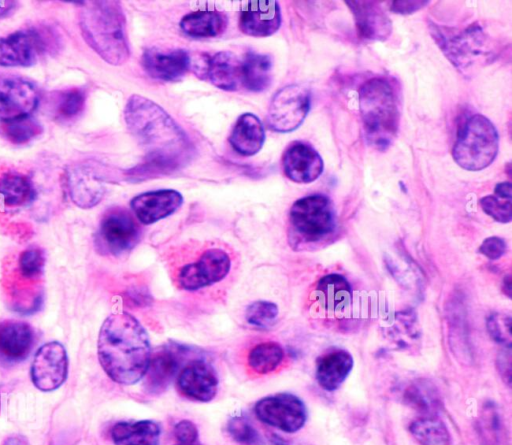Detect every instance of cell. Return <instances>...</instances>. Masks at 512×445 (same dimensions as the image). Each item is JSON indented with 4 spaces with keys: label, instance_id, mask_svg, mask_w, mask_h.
<instances>
[{
    "label": "cell",
    "instance_id": "6da1fadb",
    "mask_svg": "<svg viewBox=\"0 0 512 445\" xmlns=\"http://www.w3.org/2000/svg\"><path fill=\"white\" fill-rule=\"evenodd\" d=\"M128 130L146 152V161L131 171L132 178L146 179L180 167L190 155L187 135L154 101L134 94L124 109Z\"/></svg>",
    "mask_w": 512,
    "mask_h": 445
},
{
    "label": "cell",
    "instance_id": "7a4b0ae2",
    "mask_svg": "<svg viewBox=\"0 0 512 445\" xmlns=\"http://www.w3.org/2000/svg\"><path fill=\"white\" fill-rule=\"evenodd\" d=\"M97 352L105 373L122 385L142 379L151 357L146 330L127 312L112 313L105 319L99 331Z\"/></svg>",
    "mask_w": 512,
    "mask_h": 445
},
{
    "label": "cell",
    "instance_id": "3957f363",
    "mask_svg": "<svg viewBox=\"0 0 512 445\" xmlns=\"http://www.w3.org/2000/svg\"><path fill=\"white\" fill-rule=\"evenodd\" d=\"M79 28L85 42L104 61L124 64L130 56L123 9L118 1H82Z\"/></svg>",
    "mask_w": 512,
    "mask_h": 445
},
{
    "label": "cell",
    "instance_id": "277c9868",
    "mask_svg": "<svg viewBox=\"0 0 512 445\" xmlns=\"http://www.w3.org/2000/svg\"><path fill=\"white\" fill-rule=\"evenodd\" d=\"M359 110L368 144L386 150L394 141L400 123L397 93L391 82L373 77L359 89Z\"/></svg>",
    "mask_w": 512,
    "mask_h": 445
},
{
    "label": "cell",
    "instance_id": "5b68a950",
    "mask_svg": "<svg viewBox=\"0 0 512 445\" xmlns=\"http://www.w3.org/2000/svg\"><path fill=\"white\" fill-rule=\"evenodd\" d=\"M429 31L446 58L463 73L493 60L496 54L491 38L477 23L455 28L430 22Z\"/></svg>",
    "mask_w": 512,
    "mask_h": 445
},
{
    "label": "cell",
    "instance_id": "8992f818",
    "mask_svg": "<svg viewBox=\"0 0 512 445\" xmlns=\"http://www.w3.org/2000/svg\"><path fill=\"white\" fill-rule=\"evenodd\" d=\"M498 147L499 137L494 124L484 115L475 114L459 128L452 156L461 168L479 171L494 161Z\"/></svg>",
    "mask_w": 512,
    "mask_h": 445
},
{
    "label": "cell",
    "instance_id": "52a82bcc",
    "mask_svg": "<svg viewBox=\"0 0 512 445\" xmlns=\"http://www.w3.org/2000/svg\"><path fill=\"white\" fill-rule=\"evenodd\" d=\"M61 46L54 28L38 25L0 37V66L29 67Z\"/></svg>",
    "mask_w": 512,
    "mask_h": 445
},
{
    "label": "cell",
    "instance_id": "ba28073f",
    "mask_svg": "<svg viewBox=\"0 0 512 445\" xmlns=\"http://www.w3.org/2000/svg\"><path fill=\"white\" fill-rule=\"evenodd\" d=\"M289 224L293 241H320L334 231L336 212L327 196L308 195L296 200L291 206Z\"/></svg>",
    "mask_w": 512,
    "mask_h": 445
},
{
    "label": "cell",
    "instance_id": "9c48e42d",
    "mask_svg": "<svg viewBox=\"0 0 512 445\" xmlns=\"http://www.w3.org/2000/svg\"><path fill=\"white\" fill-rule=\"evenodd\" d=\"M231 267L232 260L226 250L207 247L179 265L173 273V280L179 289L195 292L224 280Z\"/></svg>",
    "mask_w": 512,
    "mask_h": 445
},
{
    "label": "cell",
    "instance_id": "30bf717a",
    "mask_svg": "<svg viewBox=\"0 0 512 445\" xmlns=\"http://www.w3.org/2000/svg\"><path fill=\"white\" fill-rule=\"evenodd\" d=\"M140 236V226L132 214L125 208L112 207L102 215L96 245L103 254L120 256L131 251Z\"/></svg>",
    "mask_w": 512,
    "mask_h": 445
},
{
    "label": "cell",
    "instance_id": "8fae6325",
    "mask_svg": "<svg viewBox=\"0 0 512 445\" xmlns=\"http://www.w3.org/2000/svg\"><path fill=\"white\" fill-rule=\"evenodd\" d=\"M311 104L310 91L297 84L279 89L268 107L267 121L276 132L287 133L297 129L306 118Z\"/></svg>",
    "mask_w": 512,
    "mask_h": 445
},
{
    "label": "cell",
    "instance_id": "7c38bea8",
    "mask_svg": "<svg viewBox=\"0 0 512 445\" xmlns=\"http://www.w3.org/2000/svg\"><path fill=\"white\" fill-rule=\"evenodd\" d=\"M254 412L261 422L286 433L297 432L307 420L304 402L290 393H278L260 399L254 406Z\"/></svg>",
    "mask_w": 512,
    "mask_h": 445
},
{
    "label": "cell",
    "instance_id": "4fadbf2b",
    "mask_svg": "<svg viewBox=\"0 0 512 445\" xmlns=\"http://www.w3.org/2000/svg\"><path fill=\"white\" fill-rule=\"evenodd\" d=\"M39 104V92L29 80L0 72V122L31 116Z\"/></svg>",
    "mask_w": 512,
    "mask_h": 445
},
{
    "label": "cell",
    "instance_id": "5bb4252c",
    "mask_svg": "<svg viewBox=\"0 0 512 445\" xmlns=\"http://www.w3.org/2000/svg\"><path fill=\"white\" fill-rule=\"evenodd\" d=\"M68 374V357L64 346L52 341L41 346L31 366V380L41 391L59 388Z\"/></svg>",
    "mask_w": 512,
    "mask_h": 445
},
{
    "label": "cell",
    "instance_id": "9a60e30c",
    "mask_svg": "<svg viewBox=\"0 0 512 445\" xmlns=\"http://www.w3.org/2000/svg\"><path fill=\"white\" fill-rule=\"evenodd\" d=\"M99 169L90 162H78L65 170V184L71 200L81 208L97 205L105 187Z\"/></svg>",
    "mask_w": 512,
    "mask_h": 445
},
{
    "label": "cell",
    "instance_id": "2e32d148",
    "mask_svg": "<svg viewBox=\"0 0 512 445\" xmlns=\"http://www.w3.org/2000/svg\"><path fill=\"white\" fill-rule=\"evenodd\" d=\"M176 385L184 397L193 401L209 402L217 394L218 377L209 363L196 359L182 368Z\"/></svg>",
    "mask_w": 512,
    "mask_h": 445
},
{
    "label": "cell",
    "instance_id": "e0dca14e",
    "mask_svg": "<svg viewBox=\"0 0 512 445\" xmlns=\"http://www.w3.org/2000/svg\"><path fill=\"white\" fill-rule=\"evenodd\" d=\"M282 168L291 181L311 183L322 174L324 163L314 147L303 141H295L283 153Z\"/></svg>",
    "mask_w": 512,
    "mask_h": 445
},
{
    "label": "cell",
    "instance_id": "ac0fdd59",
    "mask_svg": "<svg viewBox=\"0 0 512 445\" xmlns=\"http://www.w3.org/2000/svg\"><path fill=\"white\" fill-rule=\"evenodd\" d=\"M359 37L367 41H384L391 35L392 23L378 1L347 0Z\"/></svg>",
    "mask_w": 512,
    "mask_h": 445
},
{
    "label": "cell",
    "instance_id": "d6986e66",
    "mask_svg": "<svg viewBox=\"0 0 512 445\" xmlns=\"http://www.w3.org/2000/svg\"><path fill=\"white\" fill-rule=\"evenodd\" d=\"M183 203V196L173 189H160L136 195L130 207L137 220L151 225L172 215Z\"/></svg>",
    "mask_w": 512,
    "mask_h": 445
},
{
    "label": "cell",
    "instance_id": "ffe728a7",
    "mask_svg": "<svg viewBox=\"0 0 512 445\" xmlns=\"http://www.w3.org/2000/svg\"><path fill=\"white\" fill-rule=\"evenodd\" d=\"M280 25L281 12L276 1H248L241 7L239 28L246 35L267 37L274 34Z\"/></svg>",
    "mask_w": 512,
    "mask_h": 445
},
{
    "label": "cell",
    "instance_id": "44dd1931",
    "mask_svg": "<svg viewBox=\"0 0 512 445\" xmlns=\"http://www.w3.org/2000/svg\"><path fill=\"white\" fill-rule=\"evenodd\" d=\"M185 351L180 345H169L151 354L144 375V386L148 393L159 394L167 389L179 370Z\"/></svg>",
    "mask_w": 512,
    "mask_h": 445
},
{
    "label": "cell",
    "instance_id": "7402d4cb",
    "mask_svg": "<svg viewBox=\"0 0 512 445\" xmlns=\"http://www.w3.org/2000/svg\"><path fill=\"white\" fill-rule=\"evenodd\" d=\"M35 343L33 327L24 321H0V363L12 365L25 360Z\"/></svg>",
    "mask_w": 512,
    "mask_h": 445
},
{
    "label": "cell",
    "instance_id": "603a6c76",
    "mask_svg": "<svg viewBox=\"0 0 512 445\" xmlns=\"http://www.w3.org/2000/svg\"><path fill=\"white\" fill-rule=\"evenodd\" d=\"M141 64L152 78L174 81L187 73L191 61L189 54L183 49L150 48L144 51Z\"/></svg>",
    "mask_w": 512,
    "mask_h": 445
},
{
    "label": "cell",
    "instance_id": "cb8c5ba5",
    "mask_svg": "<svg viewBox=\"0 0 512 445\" xmlns=\"http://www.w3.org/2000/svg\"><path fill=\"white\" fill-rule=\"evenodd\" d=\"M352 355L342 348H331L316 360L315 376L319 386L328 392L337 390L352 371Z\"/></svg>",
    "mask_w": 512,
    "mask_h": 445
},
{
    "label": "cell",
    "instance_id": "d4e9b609",
    "mask_svg": "<svg viewBox=\"0 0 512 445\" xmlns=\"http://www.w3.org/2000/svg\"><path fill=\"white\" fill-rule=\"evenodd\" d=\"M205 75L225 91H236L242 85V61L231 52H217L205 62Z\"/></svg>",
    "mask_w": 512,
    "mask_h": 445
},
{
    "label": "cell",
    "instance_id": "484cf974",
    "mask_svg": "<svg viewBox=\"0 0 512 445\" xmlns=\"http://www.w3.org/2000/svg\"><path fill=\"white\" fill-rule=\"evenodd\" d=\"M228 140L237 153L242 156H252L262 148L265 130L256 115L244 113L238 117Z\"/></svg>",
    "mask_w": 512,
    "mask_h": 445
},
{
    "label": "cell",
    "instance_id": "4316f807",
    "mask_svg": "<svg viewBox=\"0 0 512 445\" xmlns=\"http://www.w3.org/2000/svg\"><path fill=\"white\" fill-rule=\"evenodd\" d=\"M316 297L326 311L342 313L351 305L352 289L345 277L331 273L318 281Z\"/></svg>",
    "mask_w": 512,
    "mask_h": 445
},
{
    "label": "cell",
    "instance_id": "83f0119b",
    "mask_svg": "<svg viewBox=\"0 0 512 445\" xmlns=\"http://www.w3.org/2000/svg\"><path fill=\"white\" fill-rule=\"evenodd\" d=\"M114 445H159L160 427L151 420L121 421L110 431Z\"/></svg>",
    "mask_w": 512,
    "mask_h": 445
},
{
    "label": "cell",
    "instance_id": "f1b7e54d",
    "mask_svg": "<svg viewBox=\"0 0 512 445\" xmlns=\"http://www.w3.org/2000/svg\"><path fill=\"white\" fill-rule=\"evenodd\" d=\"M228 24L226 15L217 10H198L184 15L180 27L192 37H216L221 35Z\"/></svg>",
    "mask_w": 512,
    "mask_h": 445
},
{
    "label": "cell",
    "instance_id": "f546056e",
    "mask_svg": "<svg viewBox=\"0 0 512 445\" xmlns=\"http://www.w3.org/2000/svg\"><path fill=\"white\" fill-rule=\"evenodd\" d=\"M0 198L7 207H22L36 198V189L31 178L17 171L0 175Z\"/></svg>",
    "mask_w": 512,
    "mask_h": 445
},
{
    "label": "cell",
    "instance_id": "4dcf8cb0",
    "mask_svg": "<svg viewBox=\"0 0 512 445\" xmlns=\"http://www.w3.org/2000/svg\"><path fill=\"white\" fill-rule=\"evenodd\" d=\"M272 80V59L267 54L249 51L242 60V85L252 92L267 89Z\"/></svg>",
    "mask_w": 512,
    "mask_h": 445
},
{
    "label": "cell",
    "instance_id": "1f68e13d",
    "mask_svg": "<svg viewBox=\"0 0 512 445\" xmlns=\"http://www.w3.org/2000/svg\"><path fill=\"white\" fill-rule=\"evenodd\" d=\"M86 98V91L80 87L57 90L50 95L49 111L57 121H71L84 110Z\"/></svg>",
    "mask_w": 512,
    "mask_h": 445
},
{
    "label": "cell",
    "instance_id": "d6a6232c",
    "mask_svg": "<svg viewBox=\"0 0 512 445\" xmlns=\"http://www.w3.org/2000/svg\"><path fill=\"white\" fill-rule=\"evenodd\" d=\"M408 430L419 445H452V436L438 415H418Z\"/></svg>",
    "mask_w": 512,
    "mask_h": 445
},
{
    "label": "cell",
    "instance_id": "836d02e7",
    "mask_svg": "<svg viewBox=\"0 0 512 445\" xmlns=\"http://www.w3.org/2000/svg\"><path fill=\"white\" fill-rule=\"evenodd\" d=\"M405 403L419 415H438L442 407L437 388L427 380H416L404 391Z\"/></svg>",
    "mask_w": 512,
    "mask_h": 445
},
{
    "label": "cell",
    "instance_id": "e575fe53",
    "mask_svg": "<svg viewBox=\"0 0 512 445\" xmlns=\"http://www.w3.org/2000/svg\"><path fill=\"white\" fill-rule=\"evenodd\" d=\"M284 360L282 346L274 341H265L253 346L247 355L249 368L259 375L275 371Z\"/></svg>",
    "mask_w": 512,
    "mask_h": 445
},
{
    "label": "cell",
    "instance_id": "d590c367",
    "mask_svg": "<svg viewBox=\"0 0 512 445\" xmlns=\"http://www.w3.org/2000/svg\"><path fill=\"white\" fill-rule=\"evenodd\" d=\"M42 131V125L31 116L0 122V134L15 145H23L34 140Z\"/></svg>",
    "mask_w": 512,
    "mask_h": 445
},
{
    "label": "cell",
    "instance_id": "8d00e7d4",
    "mask_svg": "<svg viewBox=\"0 0 512 445\" xmlns=\"http://www.w3.org/2000/svg\"><path fill=\"white\" fill-rule=\"evenodd\" d=\"M278 307L266 300H257L249 304L245 310L248 324L258 329H268L276 322Z\"/></svg>",
    "mask_w": 512,
    "mask_h": 445
},
{
    "label": "cell",
    "instance_id": "74e56055",
    "mask_svg": "<svg viewBox=\"0 0 512 445\" xmlns=\"http://www.w3.org/2000/svg\"><path fill=\"white\" fill-rule=\"evenodd\" d=\"M45 264V255L39 247H29L18 258V273L27 280L40 277Z\"/></svg>",
    "mask_w": 512,
    "mask_h": 445
},
{
    "label": "cell",
    "instance_id": "f35d334b",
    "mask_svg": "<svg viewBox=\"0 0 512 445\" xmlns=\"http://www.w3.org/2000/svg\"><path fill=\"white\" fill-rule=\"evenodd\" d=\"M227 431L233 440L244 445H254L260 436L251 422L243 415H235L227 423Z\"/></svg>",
    "mask_w": 512,
    "mask_h": 445
},
{
    "label": "cell",
    "instance_id": "ab89813d",
    "mask_svg": "<svg viewBox=\"0 0 512 445\" xmlns=\"http://www.w3.org/2000/svg\"><path fill=\"white\" fill-rule=\"evenodd\" d=\"M482 210L500 223H509L512 220L511 199L501 198L499 196L487 195L479 200Z\"/></svg>",
    "mask_w": 512,
    "mask_h": 445
},
{
    "label": "cell",
    "instance_id": "60d3db41",
    "mask_svg": "<svg viewBox=\"0 0 512 445\" xmlns=\"http://www.w3.org/2000/svg\"><path fill=\"white\" fill-rule=\"evenodd\" d=\"M479 422L483 437L491 445H498L502 434V423L497 409L494 406L485 407L481 412Z\"/></svg>",
    "mask_w": 512,
    "mask_h": 445
},
{
    "label": "cell",
    "instance_id": "b9f144b4",
    "mask_svg": "<svg viewBox=\"0 0 512 445\" xmlns=\"http://www.w3.org/2000/svg\"><path fill=\"white\" fill-rule=\"evenodd\" d=\"M487 330L491 338L505 346L511 347V318L507 315L495 313L487 319Z\"/></svg>",
    "mask_w": 512,
    "mask_h": 445
},
{
    "label": "cell",
    "instance_id": "7bdbcfd3",
    "mask_svg": "<svg viewBox=\"0 0 512 445\" xmlns=\"http://www.w3.org/2000/svg\"><path fill=\"white\" fill-rule=\"evenodd\" d=\"M174 436L177 444H198V430L195 424L189 420H181L174 427Z\"/></svg>",
    "mask_w": 512,
    "mask_h": 445
},
{
    "label": "cell",
    "instance_id": "ee69618b",
    "mask_svg": "<svg viewBox=\"0 0 512 445\" xmlns=\"http://www.w3.org/2000/svg\"><path fill=\"white\" fill-rule=\"evenodd\" d=\"M506 249V242L502 238L492 236L482 242L479 252L489 260H497L505 254Z\"/></svg>",
    "mask_w": 512,
    "mask_h": 445
},
{
    "label": "cell",
    "instance_id": "f6af8a7d",
    "mask_svg": "<svg viewBox=\"0 0 512 445\" xmlns=\"http://www.w3.org/2000/svg\"><path fill=\"white\" fill-rule=\"evenodd\" d=\"M390 10L396 14H412L428 4V1H391Z\"/></svg>",
    "mask_w": 512,
    "mask_h": 445
},
{
    "label": "cell",
    "instance_id": "bcb514c9",
    "mask_svg": "<svg viewBox=\"0 0 512 445\" xmlns=\"http://www.w3.org/2000/svg\"><path fill=\"white\" fill-rule=\"evenodd\" d=\"M497 368L502 379L510 385L511 383V353L510 348H506L497 358Z\"/></svg>",
    "mask_w": 512,
    "mask_h": 445
},
{
    "label": "cell",
    "instance_id": "7dc6e473",
    "mask_svg": "<svg viewBox=\"0 0 512 445\" xmlns=\"http://www.w3.org/2000/svg\"><path fill=\"white\" fill-rule=\"evenodd\" d=\"M494 193L501 198H512V185L510 182H501L495 186Z\"/></svg>",
    "mask_w": 512,
    "mask_h": 445
},
{
    "label": "cell",
    "instance_id": "c3c4849f",
    "mask_svg": "<svg viewBox=\"0 0 512 445\" xmlns=\"http://www.w3.org/2000/svg\"><path fill=\"white\" fill-rule=\"evenodd\" d=\"M18 7V3L11 0L0 1V18L12 14Z\"/></svg>",
    "mask_w": 512,
    "mask_h": 445
},
{
    "label": "cell",
    "instance_id": "681fc988",
    "mask_svg": "<svg viewBox=\"0 0 512 445\" xmlns=\"http://www.w3.org/2000/svg\"><path fill=\"white\" fill-rule=\"evenodd\" d=\"M3 445H30L27 439L21 435H12L6 438Z\"/></svg>",
    "mask_w": 512,
    "mask_h": 445
},
{
    "label": "cell",
    "instance_id": "f907efd6",
    "mask_svg": "<svg viewBox=\"0 0 512 445\" xmlns=\"http://www.w3.org/2000/svg\"><path fill=\"white\" fill-rule=\"evenodd\" d=\"M511 275H506L502 282V290L503 293L508 297L511 298L512 296V284H511Z\"/></svg>",
    "mask_w": 512,
    "mask_h": 445
},
{
    "label": "cell",
    "instance_id": "816d5d0a",
    "mask_svg": "<svg viewBox=\"0 0 512 445\" xmlns=\"http://www.w3.org/2000/svg\"><path fill=\"white\" fill-rule=\"evenodd\" d=\"M269 444L270 445H288V443L285 440H283L282 438H280L279 436H277L275 434H272L269 437Z\"/></svg>",
    "mask_w": 512,
    "mask_h": 445
},
{
    "label": "cell",
    "instance_id": "f5cc1de1",
    "mask_svg": "<svg viewBox=\"0 0 512 445\" xmlns=\"http://www.w3.org/2000/svg\"><path fill=\"white\" fill-rule=\"evenodd\" d=\"M176 445H183V444H176ZM193 445H199V444H193Z\"/></svg>",
    "mask_w": 512,
    "mask_h": 445
},
{
    "label": "cell",
    "instance_id": "db71d44e",
    "mask_svg": "<svg viewBox=\"0 0 512 445\" xmlns=\"http://www.w3.org/2000/svg\"><path fill=\"white\" fill-rule=\"evenodd\" d=\"M52 445H64V444H52Z\"/></svg>",
    "mask_w": 512,
    "mask_h": 445
}]
</instances>
